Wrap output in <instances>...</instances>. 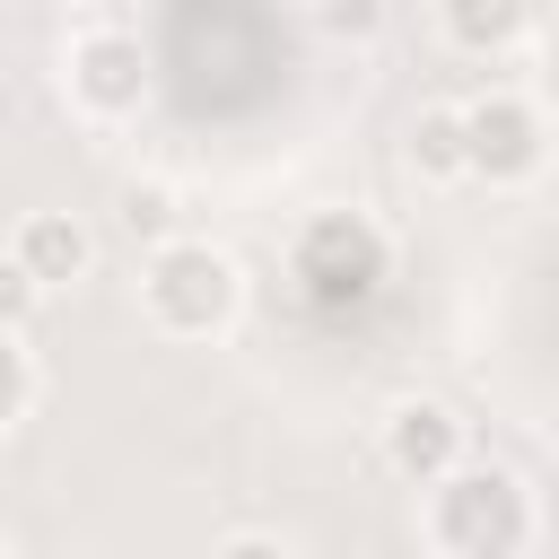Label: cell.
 Returning a JSON list of instances; mask_svg holds the SVG:
<instances>
[{"label": "cell", "instance_id": "6da1fadb", "mask_svg": "<svg viewBox=\"0 0 559 559\" xmlns=\"http://www.w3.org/2000/svg\"><path fill=\"white\" fill-rule=\"evenodd\" d=\"M419 533H428V550H445V559H515V550H533L542 507H533V489H524L507 463H454V472L428 480Z\"/></svg>", "mask_w": 559, "mask_h": 559}, {"label": "cell", "instance_id": "7a4b0ae2", "mask_svg": "<svg viewBox=\"0 0 559 559\" xmlns=\"http://www.w3.org/2000/svg\"><path fill=\"white\" fill-rule=\"evenodd\" d=\"M288 280H297L306 314L349 323V314H367V306L384 297V280H393V236H384L367 210H314V218L297 227V245H288Z\"/></svg>", "mask_w": 559, "mask_h": 559}, {"label": "cell", "instance_id": "3957f363", "mask_svg": "<svg viewBox=\"0 0 559 559\" xmlns=\"http://www.w3.org/2000/svg\"><path fill=\"white\" fill-rule=\"evenodd\" d=\"M140 314L166 341H218L245 314V271L236 253H218L210 236H166L140 262Z\"/></svg>", "mask_w": 559, "mask_h": 559}, {"label": "cell", "instance_id": "277c9868", "mask_svg": "<svg viewBox=\"0 0 559 559\" xmlns=\"http://www.w3.org/2000/svg\"><path fill=\"white\" fill-rule=\"evenodd\" d=\"M550 166V114L542 96L524 87H489L463 105V183H489V192H515Z\"/></svg>", "mask_w": 559, "mask_h": 559}, {"label": "cell", "instance_id": "5b68a950", "mask_svg": "<svg viewBox=\"0 0 559 559\" xmlns=\"http://www.w3.org/2000/svg\"><path fill=\"white\" fill-rule=\"evenodd\" d=\"M148 87H157V70H148L140 35H122V26H79V35L61 44V96H70L79 122L122 131V122H140Z\"/></svg>", "mask_w": 559, "mask_h": 559}, {"label": "cell", "instance_id": "8992f818", "mask_svg": "<svg viewBox=\"0 0 559 559\" xmlns=\"http://www.w3.org/2000/svg\"><path fill=\"white\" fill-rule=\"evenodd\" d=\"M376 454H384V472H393V480L428 489L437 472H454V463H463V419H454L445 402H428V393H402V402L376 419Z\"/></svg>", "mask_w": 559, "mask_h": 559}, {"label": "cell", "instance_id": "52a82bcc", "mask_svg": "<svg viewBox=\"0 0 559 559\" xmlns=\"http://www.w3.org/2000/svg\"><path fill=\"white\" fill-rule=\"evenodd\" d=\"M9 253L26 262V280H35L44 297H52V288H79V280L96 271V236H87V218H70V210H35V218H17Z\"/></svg>", "mask_w": 559, "mask_h": 559}, {"label": "cell", "instance_id": "ba28073f", "mask_svg": "<svg viewBox=\"0 0 559 559\" xmlns=\"http://www.w3.org/2000/svg\"><path fill=\"white\" fill-rule=\"evenodd\" d=\"M437 26H445L454 52L498 61V52H515L533 35V0H437Z\"/></svg>", "mask_w": 559, "mask_h": 559}, {"label": "cell", "instance_id": "9c48e42d", "mask_svg": "<svg viewBox=\"0 0 559 559\" xmlns=\"http://www.w3.org/2000/svg\"><path fill=\"white\" fill-rule=\"evenodd\" d=\"M402 148H411L419 183H463V105H419Z\"/></svg>", "mask_w": 559, "mask_h": 559}, {"label": "cell", "instance_id": "30bf717a", "mask_svg": "<svg viewBox=\"0 0 559 559\" xmlns=\"http://www.w3.org/2000/svg\"><path fill=\"white\" fill-rule=\"evenodd\" d=\"M122 227L140 245H166V236H183V201L166 183H122Z\"/></svg>", "mask_w": 559, "mask_h": 559}, {"label": "cell", "instance_id": "8fae6325", "mask_svg": "<svg viewBox=\"0 0 559 559\" xmlns=\"http://www.w3.org/2000/svg\"><path fill=\"white\" fill-rule=\"evenodd\" d=\"M26 411H35V358H26V349H17V332L0 323V437H9Z\"/></svg>", "mask_w": 559, "mask_h": 559}, {"label": "cell", "instance_id": "7c38bea8", "mask_svg": "<svg viewBox=\"0 0 559 559\" xmlns=\"http://www.w3.org/2000/svg\"><path fill=\"white\" fill-rule=\"evenodd\" d=\"M35 306H44V288L26 280V262H17V253H0V323L17 332V323H26Z\"/></svg>", "mask_w": 559, "mask_h": 559}, {"label": "cell", "instance_id": "4fadbf2b", "mask_svg": "<svg viewBox=\"0 0 559 559\" xmlns=\"http://www.w3.org/2000/svg\"><path fill=\"white\" fill-rule=\"evenodd\" d=\"M533 96H542V114H559V35L542 44V87H533Z\"/></svg>", "mask_w": 559, "mask_h": 559}, {"label": "cell", "instance_id": "5bb4252c", "mask_svg": "<svg viewBox=\"0 0 559 559\" xmlns=\"http://www.w3.org/2000/svg\"><path fill=\"white\" fill-rule=\"evenodd\" d=\"M0 550H9V533H0Z\"/></svg>", "mask_w": 559, "mask_h": 559}]
</instances>
